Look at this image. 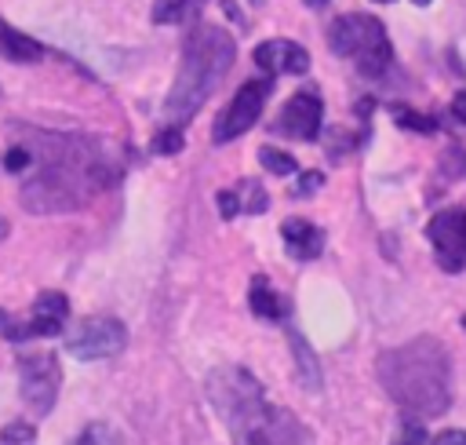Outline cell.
I'll use <instances>...</instances> for the list:
<instances>
[{
    "label": "cell",
    "mask_w": 466,
    "mask_h": 445,
    "mask_svg": "<svg viewBox=\"0 0 466 445\" xmlns=\"http://www.w3.org/2000/svg\"><path fill=\"white\" fill-rule=\"evenodd\" d=\"M44 153L29 164L22 182L25 212H69L84 208L95 193L116 182L120 164L109 157L106 146L73 135H44Z\"/></svg>",
    "instance_id": "cell-1"
},
{
    "label": "cell",
    "mask_w": 466,
    "mask_h": 445,
    "mask_svg": "<svg viewBox=\"0 0 466 445\" xmlns=\"http://www.w3.org/2000/svg\"><path fill=\"white\" fill-rule=\"evenodd\" d=\"M208 398L237 445H309L306 427L288 409L269 405L258 379L240 365L215 368L208 376Z\"/></svg>",
    "instance_id": "cell-2"
},
{
    "label": "cell",
    "mask_w": 466,
    "mask_h": 445,
    "mask_svg": "<svg viewBox=\"0 0 466 445\" xmlns=\"http://www.w3.org/2000/svg\"><path fill=\"white\" fill-rule=\"evenodd\" d=\"M375 372L382 390L419 419L441 416L451 405V361L433 336H419L404 347L382 350Z\"/></svg>",
    "instance_id": "cell-3"
},
{
    "label": "cell",
    "mask_w": 466,
    "mask_h": 445,
    "mask_svg": "<svg viewBox=\"0 0 466 445\" xmlns=\"http://www.w3.org/2000/svg\"><path fill=\"white\" fill-rule=\"evenodd\" d=\"M233 58H237V44L222 26L211 22L193 26L182 44L175 84L164 98V117H171V124H186L193 113H200V106L215 95V88L229 73Z\"/></svg>",
    "instance_id": "cell-4"
},
{
    "label": "cell",
    "mask_w": 466,
    "mask_h": 445,
    "mask_svg": "<svg viewBox=\"0 0 466 445\" xmlns=\"http://www.w3.org/2000/svg\"><path fill=\"white\" fill-rule=\"evenodd\" d=\"M328 47L342 58H350L364 77H382L393 62V44L386 36V26L375 15H342L328 29Z\"/></svg>",
    "instance_id": "cell-5"
},
{
    "label": "cell",
    "mask_w": 466,
    "mask_h": 445,
    "mask_svg": "<svg viewBox=\"0 0 466 445\" xmlns=\"http://www.w3.org/2000/svg\"><path fill=\"white\" fill-rule=\"evenodd\" d=\"M18 387L25 405L36 416H47L55 409L58 387H62V368L51 350H22L18 354Z\"/></svg>",
    "instance_id": "cell-6"
},
{
    "label": "cell",
    "mask_w": 466,
    "mask_h": 445,
    "mask_svg": "<svg viewBox=\"0 0 466 445\" xmlns=\"http://www.w3.org/2000/svg\"><path fill=\"white\" fill-rule=\"evenodd\" d=\"M127 343V328L120 317H84L73 325V332L66 336V350L80 361H102L120 354Z\"/></svg>",
    "instance_id": "cell-7"
},
{
    "label": "cell",
    "mask_w": 466,
    "mask_h": 445,
    "mask_svg": "<svg viewBox=\"0 0 466 445\" xmlns=\"http://www.w3.org/2000/svg\"><path fill=\"white\" fill-rule=\"evenodd\" d=\"M269 91H273V84H269L266 77H262V80H248V84H240L237 95H233V102L222 109V117H218L215 128H211L215 146H226V142H233L237 135H244L248 128H255V120L262 117V106H266Z\"/></svg>",
    "instance_id": "cell-8"
},
{
    "label": "cell",
    "mask_w": 466,
    "mask_h": 445,
    "mask_svg": "<svg viewBox=\"0 0 466 445\" xmlns=\"http://www.w3.org/2000/svg\"><path fill=\"white\" fill-rule=\"evenodd\" d=\"M66 317H69V299L62 292H40L29 310V321H15L7 314L0 321V332L11 343H25V339H40V336H58L66 328Z\"/></svg>",
    "instance_id": "cell-9"
},
{
    "label": "cell",
    "mask_w": 466,
    "mask_h": 445,
    "mask_svg": "<svg viewBox=\"0 0 466 445\" xmlns=\"http://www.w3.org/2000/svg\"><path fill=\"white\" fill-rule=\"evenodd\" d=\"M426 237L437 252V266L459 274L466 266V208H444L430 219Z\"/></svg>",
    "instance_id": "cell-10"
},
{
    "label": "cell",
    "mask_w": 466,
    "mask_h": 445,
    "mask_svg": "<svg viewBox=\"0 0 466 445\" xmlns=\"http://www.w3.org/2000/svg\"><path fill=\"white\" fill-rule=\"evenodd\" d=\"M320 120H324V102H320V95L317 91H295L288 102H284V109H280V117L273 120V131L277 135H284V139H317V131H320Z\"/></svg>",
    "instance_id": "cell-11"
},
{
    "label": "cell",
    "mask_w": 466,
    "mask_h": 445,
    "mask_svg": "<svg viewBox=\"0 0 466 445\" xmlns=\"http://www.w3.org/2000/svg\"><path fill=\"white\" fill-rule=\"evenodd\" d=\"M255 66L262 69V73H269V77H284V73H291V77H302L306 69H309V51L302 47V44H295V40H262L258 47H255Z\"/></svg>",
    "instance_id": "cell-12"
},
{
    "label": "cell",
    "mask_w": 466,
    "mask_h": 445,
    "mask_svg": "<svg viewBox=\"0 0 466 445\" xmlns=\"http://www.w3.org/2000/svg\"><path fill=\"white\" fill-rule=\"evenodd\" d=\"M280 237H284L288 255L299 259V263H309V259H317V255L324 252V230L313 226V222H306V219H299V215L284 219Z\"/></svg>",
    "instance_id": "cell-13"
},
{
    "label": "cell",
    "mask_w": 466,
    "mask_h": 445,
    "mask_svg": "<svg viewBox=\"0 0 466 445\" xmlns=\"http://www.w3.org/2000/svg\"><path fill=\"white\" fill-rule=\"evenodd\" d=\"M0 55H7L15 62H36V58H44V44L25 36V33H18V29H11L0 18Z\"/></svg>",
    "instance_id": "cell-14"
},
{
    "label": "cell",
    "mask_w": 466,
    "mask_h": 445,
    "mask_svg": "<svg viewBox=\"0 0 466 445\" xmlns=\"http://www.w3.org/2000/svg\"><path fill=\"white\" fill-rule=\"evenodd\" d=\"M248 303H251V310H255L258 317H266V321H280V317H284V299L266 285V277H255V281H251Z\"/></svg>",
    "instance_id": "cell-15"
},
{
    "label": "cell",
    "mask_w": 466,
    "mask_h": 445,
    "mask_svg": "<svg viewBox=\"0 0 466 445\" xmlns=\"http://www.w3.org/2000/svg\"><path fill=\"white\" fill-rule=\"evenodd\" d=\"M288 339H291V350H295V365H299V379H302V387L320 390V365H317L309 343H306L295 328H288Z\"/></svg>",
    "instance_id": "cell-16"
},
{
    "label": "cell",
    "mask_w": 466,
    "mask_h": 445,
    "mask_svg": "<svg viewBox=\"0 0 466 445\" xmlns=\"http://www.w3.org/2000/svg\"><path fill=\"white\" fill-rule=\"evenodd\" d=\"M208 0H153V22L157 26H178L193 18Z\"/></svg>",
    "instance_id": "cell-17"
},
{
    "label": "cell",
    "mask_w": 466,
    "mask_h": 445,
    "mask_svg": "<svg viewBox=\"0 0 466 445\" xmlns=\"http://www.w3.org/2000/svg\"><path fill=\"white\" fill-rule=\"evenodd\" d=\"M69 445H124V438H120V430L109 427V423H87Z\"/></svg>",
    "instance_id": "cell-18"
},
{
    "label": "cell",
    "mask_w": 466,
    "mask_h": 445,
    "mask_svg": "<svg viewBox=\"0 0 466 445\" xmlns=\"http://www.w3.org/2000/svg\"><path fill=\"white\" fill-rule=\"evenodd\" d=\"M182 146H186V135H182V128H178V124L160 128V131L153 135V142H149V150H153L157 157H175Z\"/></svg>",
    "instance_id": "cell-19"
},
{
    "label": "cell",
    "mask_w": 466,
    "mask_h": 445,
    "mask_svg": "<svg viewBox=\"0 0 466 445\" xmlns=\"http://www.w3.org/2000/svg\"><path fill=\"white\" fill-rule=\"evenodd\" d=\"M258 164H262L269 175H295V171H299L295 157L284 153V150H273V146H262V150H258Z\"/></svg>",
    "instance_id": "cell-20"
},
{
    "label": "cell",
    "mask_w": 466,
    "mask_h": 445,
    "mask_svg": "<svg viewBox=\"0 0 466 445\" xmlns=\"http://www.w3.org/2000/svg\"><path fill=\"white\" fill-rule=\"evenodd\" d=\"M237 201H240V212H251V215H262V212H266V204H269L266 190H262L255 179L240 182V193H237Z\"/></svg>",
    "instance_id": "cell-21"
},
{
    "label": "cell",
    "mask_w": 466,
    "mask_h": 445,
    "mask_svg": "<svg viewBox=\"0 0 466 445\" xmlns=\"http://www.w3.org/2000/svg\"><path fill=\"white\" fill-rule=\"evenodd\" d=\"M393 120L400 124V128H408V131H437V120L433 117H426V113H415V109H408V106H393Z\"/></svg>",
    "instance_id": "cell-22"
},
{
    "label": "cell",
    "mask_w": 466,
    "mask_h": 445,
    "mask_svg": "<svg viewBox=\"0 0 466 445\" xmlns=\"http://www.w3.org/2000/svg\"><path fill=\"white\" fill-rule=\"evenodd\" d=\"M33 438H36V427L25 419H15L0 430V445H33Z\"/></svg>",
    "instance_id": "cell-23"
},
{
    "label": "cell",
    "mask_w": 466,
    "mask_h": 445,
    "mask_svg": "<svg viewBox=\"0 0 466 445\" xmlns=\"http://www.w3.org/2000/svg\"><path fill=\"white\" fill-rule=\"evenodd\" d=\"M29 164H33V150L29 146H11L7 153H4V168L11 171V175H25L29 171Z\"/></svg>",
    "instance_id": "cell-24"
},
{
    "label": "cell",
    "mask_w": 466,
    "mask_h": 445,
    "mask_svg": "<svg viewBox=\"0 0 466 445\" xmlns=\"http://www.w3.org/2000/svg\"><path fill=\"white\" fill-rule=\"evenodd\" d=\"M353 142H357V135H350V131H342V128L328 131V157H331V160L346 157V150H350Z\"/></svg>",
    "instance_id": "cell-25"
},
{
    "label": "cell",
    "mask_w": 466,
    "mask_h": 445,
    "mask_svg": "<svg viewBox=\"0 0 466 445\" xmlns=\"http://www.w3.org/2000/svg\"><path fill=\"white\" fill-rule=\"evenodd\" d=\"M441 168H444V171H451V179H462V175H466V150H462V146H451V150H444V157H441Z\"/></svg>",
    "instance_id": "cell-26"
},
{
    "label": "cell",
    "mask_w": 466,
    "mask_h": 445,
    "mask_svg": "<svg viewBox=\"0 0 466 445\" xmlns=\"http://www.w3.org/2000/svg\"><path fill=\"white\" fill-rule=\"evenodd\" d=\"M320 182H324V175H320V171H306V175H299V182L291 186V197H306V193H317V190H320Z\"/></svg>",
    "instance_id": "cell-27"
},
{
    "label": "cell",
    "mask_w": 466,
    "mask_h": 445,
    "mask_svg": "<svg viewBox=\"0 0 466 445\" xmlns=\"http://www.w3.org/2000/svg\"><path fill=\"white\" fill-rule=\"evenodd\" d=\"M215 204H218V215H222V219H233V215L240 212L237 190H218V193H215Z\"/></svg>",
    "instance_id": "cell-28"
},
{
    "label": "cell",
    "mask_w": 466,
    "mask_h": 445,
    "mask_svg": "<svg viewBox=\"0 0 466 445\" xmlns=\"http://www.w3.org/2000/svg\"><path fill=\"white\" fill-rule=\"evenodd\" d=\"M393 445H426V430H422V423L408 419V423H404V430H400V438H397Z\"/></svg>",
    "instance_id": "cell-29"
},
{
    "label": "cell",
    "mask_w": 466,
    "mask_h": 445,
    "mask_svg": "<svg viewBox=\"0 0 466 445\" xmlns=\"http://www.w3.org/2000/svg\"><path fill=\"white\" fill-rule=\"evenodd\" d=\"M433 445H466V430H444L433 438Z\"/></svg>",
    "instance_id": "cell-30"
},
{
    "label": "cell",
    "mask_w": 466,
    "mask_h": 445,
    "mask_svg": "<svg viewBox=\"0 0 466 445\" xmlns=\"http://www.w3.org/2000/svg\"><path fill=\"white\" fill-rule=\"evenodd\" d=\"M451 113H455V120H462V124H466V88L451 98Z\"/></svg>",
    "instance_id": "cell-31"
},
{
    "label": "cell",
    "mask_w": 466,
    "mask_h": 445,
    "mask_svg": "<svg viewBox=\"0 0 466 445\" xmlns=\"http://www.w3.org/2000/svg\"><path fill=\"white\" fill-rule=\"evenodd\" d=\"M4 233H7V219H0V241H4Z\"/></svg>",
    "instance_id": "cell-32"
},
{
    "label": "cell",
    "mask_w": 466,
    "mask_h": 445,
    "mask_svg": "<svg viewBox=\"0 0 466 445\" xmlns=\"http://www.w3.org/2000/svg\"><path fill=\"white\" fill-rule=\"evenodd\" d=\"M306 4H309V7H324L328 0H306Z\"/></svg>",
    "instance_id": "cell-33"
},
{
    "label": "cell",
    "mask_w": 466,
    "mask_h": 445,
    "mask_svg": "<svg viewBox=\"0 0 466 445\" xmlns=\"http://www.w3.org/2000/svg\"><path fill=\"white\" fill-rule=\"evenodd\" d=\"M411 4H415V7H426V4H430V0H411Z\"/></svg>",
    "instance_id": "cell-34"
},
{
    "label": "cell",
    "mask_w": 466,
    "mask_h": 445,
    "mask_svg": "<svg viewBox=\"0 0 466 445\" xmlns=\"http://www.w3.org/2000/svg\"><path fill=\"white\" fill-rule=\"evenodd\" d=\"M4 317H7V314H4V310H0V321H4Z\"/></svg>",
    "instance_id": "cell-35"
},
{
    "label": "cell",
    "mask_w": 466,
    "mask_h": 445,
    "mask_svg": "<svg viewBox=\"0 0 466 445\" xmlns=\"http://www.w3.org/2000/svg\"><path fill=\"white\" fill-rule=\"evenodd\" d=\"M462 328H466V317H462Z\"/></svg>",
    "instance_id": "cell-36"
},
{
    "label": "cell",
    "mask_w": 466,
    "mask_h": 445,
    "mask_svg": "<svg viewBox=\"0 0 466 445\" xmlns=\"http://www.w3.org/2000/svg\"><path fill=\"white\" fill-rule=\"evenodd\" d=\"M379 4H386V0H379Z\"/></svg>",
    "instance_id": "cell-37"
}]
</instances>
